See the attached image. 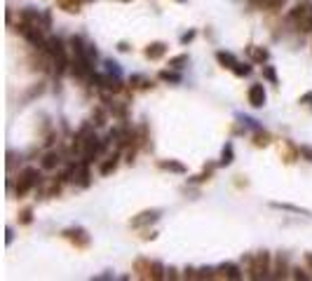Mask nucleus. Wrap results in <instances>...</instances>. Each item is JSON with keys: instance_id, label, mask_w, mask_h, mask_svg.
I'll return each mask as SVG.
<instances>
[{"instance_id": "nucleus-16", "label": "nucleus", "mask_w": 312, "mask_h": 281, "mask_svg": "<svg viewBox=\"0 0 312 281\" xmlns=\"http://www.w3.org/2000/svg\"><path fill=\"white\" fill-rule=\"evenodd\" d=\"M129 85L134 87V89H150V87H153V80H148L146 75H132Z\"/></svg>"}, {"instance_id": "nucleus-30", "label": "nucleus", "mask_w": 312, "mask_h": 281, "mask_svg": "<svg viewBox=\"0 0 312 281\" xmlns=\"http://www.w3.org/2000/svg\"><path fill=\"white\" fill-rule=\"evenodd\" d=\"M92 120H94L92 124H97V127H104V124H106V113H104V110H94Z\"/></svg>"}, {"instance_id": "nucleus-21", "label": "nucleus", "mask_w": 312, "mask_h": 281, "mask_svg": "<svg viewBox=\"0 0 312 281\" xmlns=\"http://www.w3.org/2000/svg\"><path fill=\"white\" fill-rule=\"evenodd\" d=\"M287 272H289L287 258L279 256V258H277V274H272V276H275V279H284V276H287Z\"/></svg>"}, {"instance_id": "nucleus-10", "label": "nucleus", "mask_w": 312, "mask_h": 281, "mask_svg": "<svg viewBox=\"0 0 312 281\" xmlns=\"http://www.w3.org/2000/svg\"><path fill=\"white\" fill-rule=\"evenodd\" d=\"M219 272H221L219 276H223V279H230V281L242 279V272H239V267H237V265H233V263H223L219 267Z\"/></svg>"}, {"instance_id": "nucleus-5", "label": "nucleus", "mask_w": 312, "mask_h": 281, "mask_svg": "<svg viewBox=\"0 0 312 281\" xmlns=\"http://www.w3.org/2000/svg\"><path fill=\"white\" fill-rule=\"evenodd\" d=\"M64 237H66L68 241H73L75 249H87V246H89V234H87L82 227H71V230L64 232Z\"/></svg>"}, {"instance_id": "nucleus-20", "label": "nucleus", "mask_w": 312, "mask_h": 281, "mask_svg": "<svg viewBox=\"0 0 312 281\" xmlns=\"http://www.w3.org/2000/svg\"><path fill=\"white\" fill-rule=\"evenodd\" d=\"M270 140H272V136H270L268 131H256V134H254V146H256V148L270 146Z\"/></svg>"}, {"instance_id": "nucleus-27", "label": "nucleus", "mask_w": 312, "mask_h": 281, "mask_svg": "<svg viewBox=\"0 0 312 281\" xmlns=\"http://www.w3.org/2000/svg\"><path fill=\"white\" fill-rule=\"evenodd\" d=\"M263 78L268 80V82H272V85H277V73L272 66H263Z\"/></svg>"}, {"instance_id": "nucleus-31", "label": "nucleus", "mask_w": 312, "mask_h": 281, "mask_svg": "<svg viewBox=\"0 0 312 281\" xmlns=\"http://www.w3.org/2000/svg\"><path fill=\"white\" fill-rule=\"evenodd\" d=\"M233 73L237 75V78H244V75L251 73V66H244V63H237V66L233 68Z\"/></svg>"}, {"instance_id": "nucleus-19", "label": "nucleus", "mask_w": 312, "mask_h": 281, "mask_svg": "<svg viewBox=\"0 0 312 281\" xmlns=\"http://www.w3.org/2000/svg\"><path fill=\"white\" fill-rule=\"evenodd\" d=\"M233 157H235V150H233V143H228L226 148H223V153H221V166H228L233 164Z\"/></svg>"}, {"instance_id": "nucleus-7", "label": "nucleus", "mask_w": 312, "mask_h": 281, "mask_svg": "<svg viewBox=\"0 0 312 281\" xmlns=\"http://www.w3.org/2000/svg\"><path fill=\"white\" fill-rule=\"evenodd\" d=\"M246 98H249V106H254V108H263L265 106V89L263 85H251L249 92H246Z\"/></svg>"}, {"instance_id": "nucleus-37", "label": "nucleus", "mask_w": 312, "mask_h": 281, "mask_svg": "<svg viewBox=\"0 0 312 281\" xmlns=\"http://www.w3.org/2000/svg\"><path fill=\"white\" fill-rule=\"evenodd\" d=\"M305 265L312 269V253H305Z\"/></svg>"}, {"instance_id": "nucleus-36", "label": "nucleus", "mask_w": 312, "mask_h": 281, "mask_svg": "<svg viewBox=\"0 0 312 281\" xmlns=\"http://www.w3.org/2000/svg\"><path fill=\"white\" fill-rule=\"evenodd\" d=\"M294 276H296V279H307V274H305V269H294Z\"/></svg>"}, {"instance_id": "nucleus-25", "label": "nucleus", "mask_w": 312, "mask_h": 281, "mask_svg": "<svg viewBox=\"0 0 312 281\" xmlns=\"http://www.w3.org/2000/svg\"><path fill=\"white\" fill-rule=\"evenodd\" d=\"M110 113L115 117H120V120H124V115H127V106L124 103H113L110 106Z\"/></svg>"}, {"instance_id": "nucleus-28", "label": "nucleus", "mask_w": 312, "mask_h": 281, "mask_svg": "<svg viewBox=\"0 0 312 281\" xmlns=\"http://www.w3.org/2000/svg\"><path fill=\"white\" fill-rule=\"evenodd\" d=\"M31 220H33V211H31V208H24V211L19 214V223H21V225H31Z\"/></svg>"}, {"instance_id": "nucleus-8", "label": "nucleus", "mask_w": 312, "mask_h": 281, "mask_svg": "<svg viewBox=\"0 0 312 281\" xmlns=\"http://www.w3.org/2000/svg\"><path fill=\"white\" fill-rule=\"evenodd\" d=\"M134 272L139 279H153V260H146V258H139L134 263Z\"/></svg>"}, {"instance_id": "nucleus-17", "label": "nucleus", "mask_w": 312, "mask_h": 281, "mask_svg": "<svg viewBox=\"0 0 312 281\" xmlns=\"http://www.w3.org/2000/svg\"><path fill=\"white\" fill-rule=\"evenodd\" d=\"M160 169H165V171H174V173H185V166L181 164V162H174V159H169V162H160Z\"/></svg>"}, {"instance_id": "nucleus-13", "label": "nucleus", "mask_w": 312, "mask_h": 281, "mask_svg": "<svg viewBox=\"0 0 312 281\" xmlns=\"http://www.w3.org/2000/svg\"><path fill=\"white\" fill-rule=\"evenodd\" d=\"M216 59H219L221 66H223V68H230V71H233V68L239 63L237 59H235V56L230 54V52H216Z\"/></svg>"}, {"instance_id": "nucleus-6", "label": "nucleus", "mask_w": 312, "mask_h": 281, "mask_svg": "<svg viewBox=\"0 0 312 281\" xmlns=\"http://www.w3.org/2000/svg\"><path fill=\"white\" fill-rule=\"evenodd\" d=\"M160 214H162L160 208H150V211H141L139 216H134V218H132V223H129V225H132V227H146V225H150V223H155V220L160 218Z\"/></svg>"}, {"instance_id": "nucleus-1", "label": "nucleus", "mask_w": 312, "mask_h": 281, "mask_svg": "<svg viewBox=\"0 0 312 281\" xmlns=\"http://www.w3.org/2000/svg\"><path fill=\"white\" fill-rule=\"evenodd\" d=\"M244 260L249 265V279H268L272 272V258L268 251H261L256 256H246Z\"/></svg>"}, {"instance_id": "nucleus-26", "label": "nucleus", "mask_w": 312, "mask_h": 281, "mask_svg": "<svg viewBox=\"0 0 312 281\" xmlns=\"http://www.w3.org/2000/svg\"><path fill=\"white\" fill-rule=\"evenodd\" d=\"M160 80H165V82H181V75L172 73V71H162V73H160Z\"/></svg>"}, {"instance_id": "nucleus-29", "label": "nucleus", "mask_w": 312, "mask_h": 281, "mask_svg": "<svg viewBox=\"0 0 312 281\" xmlns=\"http://www.w3.org/2000/svg\"><path fill=\"white\" fill-rule=\"evenodd\" d=\"M211 171H214V164H209L207 169H204V171L200 173V176H195V178H193V183H204V181H207V178L211 176Z\"/></svg>"}, {"instance_id": "nucleus-2", "label": "nucleus", "mask_w": 312, "mask_h": 281, "mask_svg": "<svg viewBox=\"0 0 312 281\" xmlns=\"http://www.w3.org/2000/svg\"><path fill=\"white\" fill-rule=\"evenodd\" d=\"M289 21H294L296 28L305 33H312V5L310 3H300L289 12Z\"/></svg>"}, {"instance_id": "nucleus-12", "label": "nucleus", "mask_w": 312, "mask_h": 281, "mask_svg": "<svg viewBox=\"0 0 312 281\" xmlns=\"http://www.w3.org/2000/svg\"><path fill=\"white\" fill-rule=\"evenodd\" d=\"M249 56H251V61L265 63L270 59V52H268V49H263V47H254V45H251V47H249Z\"/></svg>"}, {"instance_id": "nucleus-3", "label": "nucleus", "mask_w": 312, "mask_h": 281, "mask_svg": "<svg viewBox=\"0 0 312 281\" xmlns=\"http://www.w3.org/2000/svg\"><path fill=\"white\" fill-rule=\"evenodd\" d=\"M47 52L52 56V61L56 66V73H64L68 66V56H66V47L59 38H47Z\"/></svg>"}, {"instance_id": "nucleus-35", "label": "nucleus", "mask_w": 312, "mask_h": 281, "mask_svg": "<svg viewBox=\"0 0 312 281\" xmlns=\"http://www.w3.org/2000/svg\"><path fill=\"white\" fill-rule=\"evenodd\" d=\"M193 38H195V31H188V33H185V36H181V43H183V45H188L190 40H193Z\"/></svg>"}, {"instance_id": "nucleus-15", "label": "nucleus", "mask_w": 312, "mask_h": 281, "mask_svg": "<svg viewBox=\"0 0 312 281\" xmlns=\"http://www.w3.org/2000/svg\"><path fill=\"white\" fill-rule=\"evenodd\" d=\"M56 5L61 7L64 12L75 14V12H80V5H82V0H56Z\"/></svg>"}, {"instance_id": "nucleus-34", "label": "nucleus", "mask_w": 312, "mask_h": 281, "mask_svg": "<svg viewBox=\"0 0 312 281\" xmlns=\"http://www.w3.org/2000/svg\"><path fill=\"white\" fill-rule=\"evenodd\" d=\"M300 103H305V106H310V108H312V92L303 94V96H300Z\"/></svg>"}, {"instance_id": "nucleus-32", "label": "nucleus", "mask_w": 312, "mask_h": 281, "mask_svg": "<svg viewBox=\"0 0 312 281\" xmlns=\"http://www.w3.org/2000/svg\"><path fill=\"white\" fill-rule=\"evenodd\" d=\"M106 71H108V75H117L120 78V68H117L115 61H106Z\"/></svg>"}, {"instance_id": "nucleus-38", "label": "nucleus", "mask_w": 312, "mask_h": 281, "mask_svg": "<svg viewBox=\"0 0 312 281\" xmlns=\"http://www.w3.org/2000/svg\"><path fill=\"white\" fill-rule=\"evenodd\" d=\"M117 49H120V52H127L129 45H127V43H120V47H117Z\"/></svg>"}, {"instance_id": "nucleus-11", "label": "nucleus", "mask_w": 312, "mask_h": 281, "mask_svg": "<svg viewBox=\"0 0 312 281\" xmlns=\"http://www.w3.org/2000/svg\"><path fill=\"white\" fill-rule=\"evenodd\" d=\"M117 162H120V155H117V153L108 155L104 164L99 166V171H101V176H110V173H113V171H115V169H117Z\"/></svg>"}, {"instance_id": "nucleus-23", "label": "nucleus", "mask_w": 312, "mask_h": 281, "mask_svg": "<svg viewBox=\"0 0 312 281\" xmlns=\"http://www.w3.org/2000/svg\"><path fill=\"white\" fill-rule=\"evenodd\" d=\"M185 63H188V54H178V56H174V59H169V66L176 68V71H181Z\"/></svg>"}, {"instance_id": "nucleus-24", "label": "nucleus", "mask_w": 312, "mask_h": 281, "mask_svg": "<svg viewBox=\"0 0 312 281\" xmlns=\"http://www.w3.org/2000/svg\"><path fill=\"white\" fill-rule=\"evenodd\" d=\"M165 265L158 263V260H153V281H160V279H165Z\"/></svg>"}, {"instance_id": "nucleus-14", "label": "nucleus", "mask_w": 312, "mask_h": 281, "mask_svg": "<svg viewBox=\"0 0 312 281\" xmlns=\"http://www.w3.org/2000/svg\"><path fill=\"white\" fill-rule=\"evenodd\" d=\"M59 162H61V157H59L56 153H47L43 157V162H40V166H43L45 171H52V169H56V166H59Z\"/></svg>"}, {"instance_id": "nucleus-33", "label": "nucleus", "mask_w": 312, "mask_h": 281, "mask_svg": "<svg viewBox=\"0 0 312 281\" xmlns=\"http://www.w3.org/2000/svg\"><path fill=\"white\" fill-rule=\"evenodd\" d=\"M300 157H305L307 162H312V146H300Z\"/></svg>"}, {"instance_id": "nucleus-4", "label": "nucleus", "mask_w": 312, "mask_h": 281, "mask_svg": "<svg viewBox=\"0 0 312 281\" xmlns=\"http://www.w3.org/2000/svg\"><path fill=\"white\" fill-rule=\"evenodd\" d=\"M38 178H40V173L36 171V169H24V171L19 173V181H17V188H14V192H17V197H24L26 192L31 188H36L38 185Z\"/></svg>"}, {"instance_id": "nucleus-9", "label": "nucleus", "mask_w": 312, "mask_h": 281, "mask_svg": "<svg viewBox=\"0 0 312 281\" xmlns=\"http://www.w3.org/2000/svg\"><path fill=\"white\" fill-rule=\"evenodd\" d=\"M143 54H146V59H150V61H158V59H162V56L167 54V45L165 43H150Z\"/></svg>"}, {"instance_id": "nucleus-22", "label": "nucleus", "mask_w": 312, "mask_h": 281, "mask_svg": "<svg viewBox=\"0 0 312 281\" xmlns=\"http://www.w3.org/2000/svg\"><path fill=\"white\" fill-rule=\"evenodd\" d=\"M272 208H282V211H291V214H300V216H310V211H303L298 206H291V204H279V202H272Z\"/></svg>"}, {"instance_id": "nucleus-39", "label": "nucleus", "mask_w": 312, "mask_h": 281, "mask_svg": "<svg viewBox=\"0 0 312 281\" xmlns=\"http://www.w3.org/2000/svg\"><path fill=\"white\" fill-rule=\"evenodd\" d=\"M178 3H185V0H178Z\"/></svg>"}, {"instance_id": "nucleus-18", "label": "nucleus", "mask_w": 312, "mask_h": 281, "mask_svg": "<svg viewBox=\"0 0 312 281\" xmlns=\"http://www.w3.org/2000/svg\"><path fill=\"white\" fill-rule=\"evenodd\" d=\"M287 3V0H254V5L261 7V10H277Z\"/></svg>"}]
</instances>
